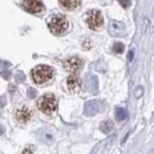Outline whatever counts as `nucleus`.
Returning a JSON list of instances; mask_svg holds the SVG:
<instances>
[{"label":"nucleus","instance_id":"f257e3e1","mask_svg":"<svg viewBox=\"0 0 154 154\" xmlns=\"http://www.w3.org/2000/svg\"><path fill=\"white\" fill-rule=\"evenodd\" d=\"M31 77L35 83L45 84L54 77V69L49 65H38L31 71Z\"/></svg>","mask_w":154,"mask_h":154},{"label":"nucleus","instance_id":"f03ea898","mask_svg":"<svg viewBox=\"0 0 154 154\" xmlns=\"http://www.w3.org/2000/svg\"><path fill=\"white\" fill-rule=\"evenodd\" d=\"M49 29L50 31L56 35V36H62L64 35L68 29H69V21L64 16L57 14L55 17H52V19L49 21Z\"/></svg>","mask_w":154,"mask_h":154},{"label":"nucleus","instance_id":"7ed1b4c3","mask_svg":"<svg viewBox=\"0 0 154 154\" xmlns=\"http://www.w3.org/2000/svg\"><path fill=\"white\" fill-rule=\"evenodd\" d=\"M37 106L44 114H52L57 109V98L52 94H45L38 100Z\"/></svg>","mask_w":154,"mask_h":154},{"label":"nucleus","instance_id":"20e7f679","mask_svg":"<svg viewBox=\"0 0 154 154\" xmlns=\"http://www.w3.org/2000/svg\"><path fill=\"white\" fill-rule=\"evenodd\" d=\"M85 23L88 24V26L91 30H98L103 25V17H102V14H101L100 11L93 10V11H89L87 13Z\"/></svg>","mask_w":154,"mask_h":154},{"label":"nucleus","instance_id":"39448f33","mask_svg":"<svg viewBox=\"0 0 154 154\" xmlns=\"http://www.w3.org/2000/svg\"><path fill=\"white\" fill-rule=\"evenodd\" d=\"M83 66V60L78 57H71L64 62V69L71 74H76Z\"/></svg>","mask_w":154,"mask_h":154},{"label":"nucleus","instance_id":"423d86ee","mask_svg":"<svg viewBox=\"0 0 154 154\" xmlns=\"http://www.w3.org/2000/svg\"><path fill=\"white\" fill-rule=\"evenodd\" d=\"M23 7L30 12V13H39L44 10V5L42 2V0H24L23 1Z\"/></svg>","mask_w":154,"mask_h":154},{"label":"nucleus","instance_id":"0eeeda50","mask_svg":"<svg viewBox=\"0 0 154 154\" xmlns=\"http://www.w3.org/2000/svg\"><path fill=\"white\" fill-rule=\"evenodd\" d=\"M16 119L20 123H27L32 119V112L29 107L23 106L16 110Z\"/></svg>","mask_w":154,"mask_h":154},{"label":"nucleus","instance_id":"6e6552de","mask_svg":"<svg viewBox=\"0 0 154 154\" xmlns=\"http://www.w3.org/2000/svg\"><path fill=\"white\" fill-rule=\"evenodd\" d=\"M109 33L114 37H120V36H123L125 35V31H126V26L121 21H117V20H110L109 23Z\"/></svg>","mask_w":154,"mask_h":154},{"label":"nucleus","instance_id":"1a4fd4ad","mask_svg":"<svg viewBox=\"0 0 154 154\" xmlns=\"http://www.w3.org/2000/svg\"><path fill=\"white\" fill-rule=\"evenodd\" d=\"M102 108V103L97 100H93L85 103L84 106V114L87 116H93L97 114Z\"/></svg>","mask_w":154,"mask_h":154},{"label":"nucleus","instance_id":"9d476101","mask_svg":"<svg viewBox=\"0 0 154 154\" xmlns=\"http://www.w3.org/2000/svg\"><path fill=\"white\" fill-rule=\"evenodd\" d=\"M66 85L70 93H77L81 89V78L76 74H71L66 79Z\"/></svg>","mask_w":154,"mask_h":154},{"label":"nucleus","instance_id":"9b49d317","mask_svg":"<svg viewBox=\"0 0 154 154\" xmlns=\"http://www.w3.org/2000/svg\"><path fill=\"white\" fill-rule=\"evenodd\" d=\"M59 5L68 11H72L81 5V0H59Z\"/></svg>","mask_w":154,"mask_h":154},{"label":"nucleus","instance_id":"f8f14e48","mask_svg":"<svg viewBox=\"0 0 154 154\" xmlns=\"http://www.w3.org/2000/svg\"><path fill=\"white\" fill-rule=\"evenodd\" d=\"M113 128H114V123L112 122V121H103L102 123H101V126H100V129L103 132V133H109V132H112L113 131Z\"/></svg>","mask_w":154,"mask_h":154},{"label":"nucleus","instance_id":"ddd939ff","mask_svg":"<svg viewBox=\"0 0 154 154\" xmlns=\"http://www.w3.org/2000/svg\"><path fill=\"white\" fill-rule=\"evenodd\" d=\"M115 117L117 121H125L128 117V113L123 108H117L115 112Z\"/></svg>","mask_w":154,"mask_h":154},{"label":"nucleus","instance_id":"4468645a","mask_svg":"<svg viewBox=\"0 0 154 154\" xmlns=\"http://www.w3.org/2000/svg\"><path fill=\"white\" fill-rule=\"evenodd\" d=\"M123 50H125V45L122 43H115L113 45V52L115 54H122Z\"/></svg>","mask_w":154,"mask_h":154},{"label":"nucleus","instance_id":"2eb2a0df","mask_svg":"<svg viewBox=\"0 0 154 154\" xmlns=\"http://www.w3.org/2000/svg\"><path fill=\"white\" fill-rule=\"evenodd\" d=\"M119 2L123 8H128L131 6V0H119Z\"/></svg>","mask_w":154,"mask_h":154},{"label":"nucleus","instance_id":"dca6fc26","mask_svg":"<svg viewBox=\"0 0 154 154\" xmlns=\"http://www.w3.org/2000/svg\"><path fill=\"white\" fill-rule=\"evenodd\" d=\"M36 94H37V91H36L35 89H32V88L29 89V97H30V98H33V97L36 96Z\"/></svg>","mask_w":154,"mask_h":154},{"label":"nucleus","instance_id":"f3484780","mask_svg":"<svg viewBox=\"0 0 154 154\" xmlns=\"http://www.w3.org/2000/svg\"><path fill=\"white\" fill-rule=\"evenodd\" d=\"M5 104H6V98L4 96H0V107H2Z\"/></svg>","mask_w":154,"mask_h":154},{"label":"nucleus","instance_id":"a211bd4d","mask_svg":"<svg viewBox=\"0 0 154 154\" xmlns=\"http://www.w3.org/2000/svg\"><path fill=\"white\" fill-rule=\"evenodd\" d=\"M25 76H24V74H18V76H17V79L18 81H21V79H24Z\"/></svg>","mask_w":154,"mask_h":154},{"label":"nucleus","instance_id":"6ab92c4d","mask_svg":"<svg viewBox=\"0 0 154 154\" xmlns=\"http://www.w3.org/2000/svg\"><path fill=\"white\" fill-rule=\"evenodd\" d=\"M133 55H134V54H133V51H131V52H129V55H128V60H129V62L133 59Z\"/></svg>","mask_w":154,"mask_h":154},{"label":"nucleus","instance_id":"aec40b11","mask_svg":"<svg viewBox=\"0 0 154 154\" xmlns=\"http://www.w3.org/2000/svg\"><path fill=\"white\" fill-rule=\"evenodd\" d=\"M21 154H32V152H31L30 149H24V151H23V153H21Z\"/></svg>","mask_w":154,"mask_h":154},{"label":"nucleus","instance_id":"412c9836","mask_svg":"<svg viewBox=\"0 0 154 154\" xmlns=\"http://www.w3.org/2000/svg\"><path fill=\"white\" fill-rule=\"evenodd\" d=\"M2 77H5V78L8 79V78H10V74H8V72H2Z\"/></svg>","mask_w":154,"mask_h":154},{"label":"nucleus","instance_id":"4be33fe9","mask_svg":"<svg viewBox=\"0 0 154 154\" xmlns=\"http://www.w3.org/2000/svg\"><path fill=\"white\" fill-rule=\"evenodd\" d=\"M4 132H5V129H4V127L0 125V135H2L4 134Z\"/></svg>","mask_w":154,"mask_h":154}]
</instances>
